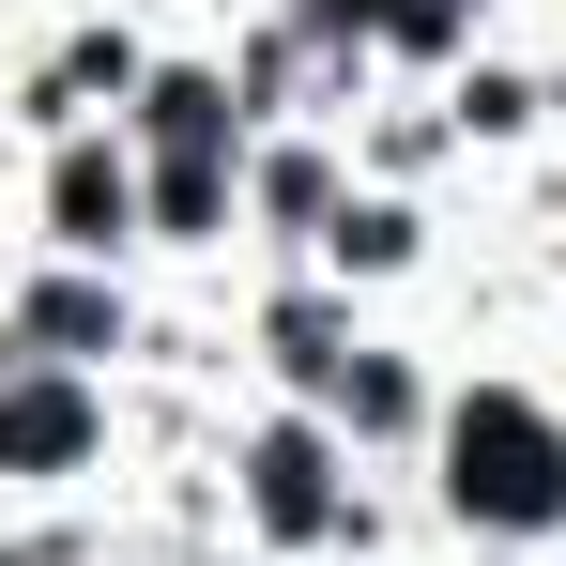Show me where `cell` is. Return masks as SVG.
I'll return each mask as SVG.
<instances>
[{
	"label": "cell",
	"mask_w": 566,
	"mask_h": 566,
	"mask_svg": "<svg viewBox=\"0 0 566 566\" xmlns=\"http://www.w3.org/2000/svg\"><path fill=\"white\" fill-rule=\"evenodd\" d=\"M77 444H93V398H77V382H31V398H0V460H77Z\"/></svg>",
	"instance_id": "obj_2"
},
{
	"label": "cell",
	"mask_w": 566,
	"mask_h": 566,
	"mask_svg": "<svg viewBox=\"0 0 566 566\" xmlns=\"http://www.w3.org/2000/svg\"><path fill=\"white\" fill-rule=\"evenodd\" d=\"M123 230V169L107 154H62V245H107Z\"/></svg>",
	"instance_id": "obj_4"
},
{
	"label": "cell",
	"mask_w": 566,
	"mask_h": 566,
	"mask_svg": "<svg viewBox=\"0 0 566 566\" xmlns=\"http://www.w3.org/2000/svg\"><path fill=\"white\" fill-rule=\"evenodd\" d=\"M460 505L474 521H566V444L521 398H474L460 413Z\"/></svg>",
	"instance_id": "obj_1"
},
{
	"label": "cell",
	"mask_w": 566,
	"mask_h": 566,
	"mask_svg": "<svg viewBox=\"0 0 566 566\" xmlns=\"http://www.w3.org/2000/svg\"><path fill=\"white\" fill-rule=\"evenodd\" d=\"M261 521H276V536H306V521H322V444H306V429H276V444H261Z\"/></svg>",
	"instance_id": "obj_3"
},
{
	"label": "cell",
	"mask_w": 566,
	"mask_h": 566,
	"mask_svg": "<svg viewBox=\"0 0 566 566\" xmlns=\"http://www.w3.org/2000/svg\"><path fill=\"white\" fill-rule=\"evenodd\" d=\"M214 123H230V107H214V77H169V93H154V138H169V154H214Z\"/></svg>",
	"instance_id": "obj_5"
},
{
	"label": "cell",
	"mask_w": 566,
	"mask_h": 566,
	"mask_svg": "<svg viewBox=\"0 0 566 566\" xmlns=\"http://www.w3.org/2000/svg\"><path fill=\"white\" fill-rule=\"evenodd\" d=\"M31 322H46V337H62V353H93V337H107V291H46V306H31Z\"/></svg>",
	"instance_id": "obj_6"
}]
</instances>
